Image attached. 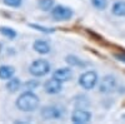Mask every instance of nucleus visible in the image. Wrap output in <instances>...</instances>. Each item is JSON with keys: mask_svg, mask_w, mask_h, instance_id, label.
Here are the masks:
<instances>
[{"mask_svg": "<svg viewBox=\"0 0 125 124\" xmlns=\"http://www.w3.org/2000/svg\"><path fill=\"white\" fill-rule=\"evenodd\" d=\"M39 103H40V99L39 97L33 91H25V93H21L16 101H15V105L19 110L21 112H34L38 109L39 107Z\"/></svg>", "mask_w": 125, "mask_h": 124, "instance_id": "f257e3e1", "label": "nucleus"}, {"mask_svg": "<svg viewBox=\"0 0 125 124\" xmlns=\"http://www.w3.org/2000/svg\"><path fill=\"white\" fill-rule=\"evenodd\" d=\"M50 70H51L50 63L45 59H36L29 67V73L36 78L45 77L48 73H50Z\"/></svg>", "mask_w": 125, "mask_h": 124, "instance_id": "f03ea898", "label": "nucleus"}, {"mask_svg": "<svg viewBox=\"0 0 125 124\" xmlns=\"http://www.w3.org/2000/svg\"><path fill=\"white\" fill-rule=\"evenodd\" d=\"M98 83H99V78H98L96 71L94 70H88L79 77V85L85 90L94 89L98 85Z\"/></svg>", "mask_w": 125, "mask_h": 124, "instance_id": "7ed1b4c3", "label": "nucleus"}, {"mask_svg": "<svg viewBox=\"0 0 125 124\" xmlns=\"http://www.w3.org/2000/svg\"><path fill=\"white\" fill-rule=\"evenodd\" d=\"M62 113L64 110L59 105H45L40 110V117L44 120H56L62 117Z\"/></svg>", "mask_w": 125, "mask_h": 124, "instance_id": "20e7f679", "label": "nucleus"}, {"mask_svg": "<svg viewBox=\"0 0 125 124\" xmlns=\"http://www.w3.org/2000/svg\"><path fill=\"white\" fill-rule=\"evenodd\" d=\"M50 14H51V18H53L55 22H68V20H70L73 18L74 11L68 6L56 5V6L53 8Z\"/></svg>", "mask_w": 125, "mask_h": 124, "instance_id": "39448f33", "label": "nucleus"}, {"mask_svg": "<svg viewBox=\"0 0 125 124\" xmlns=\"http://www.w3.org/2000/svg\"><path fill=\"white\" fill-rule=\"evenodd\" d=\"M118 87V80L116 78L109 74V75H105L99 83V91L101 94H110L114 90L116 89Z\"/></svg>", "mask_w": 125, "mask_h": 124, "instance_id": "423d86ee", "label": "nucleus"}, {"mask_svg": "<svg viewBox=\"0 0 125 124\" xmlns=\"http://www.w3.org/2000/svg\"><path fill=\"white\" fill-rule=\"evenodd\" d=\"M90 120H91V113L83 108H78L71 114V122L75 124H85L89 123Z\"/></svg>", "mask_w": 125, "mask_h": 124, "instance_id": "0eeeda50", "label": "nucleus"}, {"mask_svg": "<svg viewBox=\"0 0 125 124\" xmlns=\"http://www.w3.org/2000/svg\"><path fill=\"white\" fill-rule=\"evenodd\" d=\"M44 90L48 93V94H59V93L62 90V83L59 81L55 78H51L49 80H46L44 83Z\"/></svg>", "mask_w": 125, "mask_h": 124, "instance_id": "6e6552de", "label": "nucleus"}, {"mask_svg": "<svg viewBox=\"0 0 125 124\" xmlns=\"http://www.w3.org/2000/svg\"><path fill=\"white\" fill-rule=\"evenodd\" d=\"M53 78L58 79L61 83L69 81L73 78V70L70 68H59L53 73Z\"/></svg>", "mask_w": 125, "mask_h": 124, "instance_id": "1a4fd4ad", "label": "nucleus"}, {"mask_svg": "<svg viewBox=\"0 0 125 124\" xmlns=\"http://www.w3.org/2000/svg\"><path fill=\"white\" fill-rule=\"evenodd\" d=\"M33 49L36 51V53L39 54H49L50 53V44L48 43V41L43 40V39H38L34 41V44H33Z\"/></svg>", "mask_w": 125, "mask_h": 124, "instance_id": "9d476101", "label": "nucleus"}, {"mask_svg": "<svg viewBox=\"0 0 125 124\" xmlns=\"http://www.w3.org/2000/svg\"><path fill=\"white\" fill-rule=\"evenodd\" d=\"M15 74V69L11 65H1L0 67V79L9 80Z\"/></svg>", "mask_w": 125, "mask_h": 124, "instance_id": "9b49d317", "label": "nucleus"}, {"mask_svg": "<svg viewBox=\"0 0 125 124\" xmlns=\"http://www.w3.org/2000/svg\"><path fill=\"white\" fill-rule=\"evenodd\" d=\"M5 88L10 93H15L21 88V81H20V79H18V78H11V79L8 80V83L5 84Z\"/></svg>", "mask_w": 125, "mask_h": 124, "instance_id": "f8f14e48", "label": "nucleus"}, {"mask_svg": "<svg viewBox=\"0 0 125 124\" xmlns=\"http://www.w3.org/2000/svg\"><path fill=\"white\" fill-rule=\"evenodd\" d=\"M111 11L115 16H125V1H116L114 3Z\"/></svg>", "mask_w": 125, "mask_h": 124, "instance_id": "ddd939ff", "label": "nucleus"}, {"mask_svg": "<svg viewBox=\"0 0 125 124\" xmlns=\"http://www.w3.org/2000/svg\"><path fill=\"white\" fill-rule=\"evenodd\" d=\"M38 6H39L40 10H43V11H51L53 8L55 6V1L54 0H39Z\"/></svg>", "mask_w": 125, "mask_h": 124, "instance_id": "4468645a", "label": "nucleus"}, {"mask_svg": "<svg viewBox=\"0 0 125 124\" xmlns=\"http://www.w3.org/2000/svg\"><path fill=\"white\" fill-rule=\"evenodd\" d=\"M0 34L6 36L8 39H15L18 33L13 28H9V26H0Z\"/></svg>", "mask_w": 125, "mask_h": 124, "instance_id": "2eb2a0df", "label": "nucleus"}, {"mask_svg": "<svg viewBox=\"0 0 125 124\" xmlns=\"http://www.w3.org/2000/svg\"><path fill=\"white\" fill-rule=\"evenodd\" d=\"M65 61H66L68 64L74 65V67H85V65H86L81 59H79V58L75 56V55H68V56H65Z\"/></svg>", "mask_w": 125, "mask_h": 124, "instance_id": "dca6fc26", "label": "nucleus"}, {"mask_svg": "<svg viewBox=\"0 0 125 124\" xmlns=\"http://www.w3.org/2000/svg\"><path fill=\"white\" fill-rule=\"evenodd\" d=\"M90 1H91V5L98 10L105 9L108 5V0H90Z\"/></svg>", "mask_w": 125, "mask_h": 124, "instance_id": "f3484780", "label": "nucleus"}, {"mask_svg": "<svg viewBox=\"0 0 125 124\" xmlns=\"http://www.w3.org/2000/svg\"><path fill=\"white\" fill-rule=\"evenodd\" d=\"M30 26L33 28V29L39 30V32H41V33H45V34H50V33H54L55 32L54 28H44V26H41V25H35V24H30Z\"/></svg>", "mask_w": 125, "mask_h": 124, "instance_id": "a211bd4d", "label": "nucleus"}, {"mask_svg": "<svg viewBox=\"0 0 125 124\" xmlns=\"http://www.w3.org/2000/svg\"><path fill=\"white\" fill-rule=\"evenodd\" d=\"M3 3L10 8H19V6H21L23 0H3Z\"/></svg>", "mask_w": 125, "mask_h": 124, "instance_id": "6ab92c4d", "label": "nucleus"}, {"mask_svg": "<svg viewBox=\"0 0 125 124\" xmlns=\"http://www.w3.org/2000/svg\"><path fill=\"white\" fill-rule=\"evenodd\" d=\"M26 88H29V89H34V88H38L39 87V81H36V80H30V81H26Z\"/></svg>", "mask_w": 125, "mask_h": 124, "instance_id": "aec40b11", "label": "nucleus"}, {"mask_svg": "<svg viewBox=\"0 0 125 124\" xmlns=\"http://www.w3.org/2000/svg\"><path fill=\"white\" fill-rule=\"evenodd\" d=\"M115 58H116V59H119V60H121V61H124V63H125V55H115Z\"/></svg>", "mask_w": 125, "mask_h": 124, "instance_id": "412c9836", "label": "nucleus"}]
</instances>
